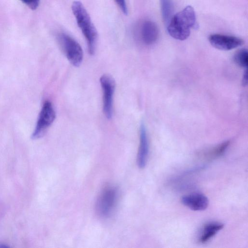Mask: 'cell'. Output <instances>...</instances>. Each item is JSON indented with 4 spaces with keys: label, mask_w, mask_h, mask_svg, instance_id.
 I'll list each match as a JSON object with an SVG mask.
<instances>
[{
    "label": "cell",
    "mask_w": 248,
    "mask_h": 248,
    "mask_svg": "<svg viewBox=\"0 0 248 248\" xmlns=\"http://www.w3.org/2000/svg\"><path fill=\"white\" fill-rule=\"evenodd\" d=\"M72 10L77 24L87 41L89 53L93 55L95 52L97 39V31L88 13L80 1H74L72 5Z\"/></svg>",
    "instance_id": "7a4b0ae2"
},
{
    "label": "cell",
    "mask_w": 248,
    "mask_h": 248,
    "mask_svg": "<svg viewBox=\"0 0 248 248\" xmlns=\"http://www.w3.org/2000/svg\"><path fill=\"white\" fill-rule=\"evenodd\" d=\"M181 201L185 206L196 211L206 209L209 204L207 197L199 193H193L184 195L181 198Z\"/></svg>",
    "instance_id": "ba28073f"
},
{
    "label": "cell",
    "mask_w": 248,
    "mask_h": 248,
    "mask_svg": "<svg viewBox=\"0 0 248 248\" xmlns=\"http://www.w3.org/2000/svg\"><path fill=\"white\" fill-rule=\"evenodd\" d=\"M208 40L213 47L221 50H232L244 44L243 40L239 37L220 34H211Z\"/></svg>",
    "instance_id": "52a82bcc"
},
{
    "label": "cell",
    "mask_w": 248,
    "mask_h": 248,
    "mask_svg": "<svg viewBox=\"0 0 248 248\" xmlns=\"http://www.w3.org/2000/svg\"><path fill=\"white\" fill-rule=\"evenodd\" d=\"M140 33L143 43L146 45H151L158 39L159 30L155 22L145 21L141 25Z\"/></svg>",
    "instance_id": "30bf717a"
},
{
    "label": "cell",
    "mask_w": 248,
    "mask_h": 248,
    "mask_svg": "<svg viewBox=\"0 0 248 248\" xmlns=\"http://www.w3.org/2000/svg\"><path fill=\"white\" fill-rule=\"evenodd\" d=\"M100 84L103 92V112L106 118L110 119L113 115V99L115 83L113 78L105 74L100 78Z\"/></svg>",
    "instance_id": "8992f818"
},
{
    "label": "cell",
    "mask_w": 248,
    "mask_h": 248,
    "mask_svg": "<svg viewBox=\"0 0 248 248\" xmlns=\"http://www.w3.org/2000/svg\"><path fill=\"white\" fill-rule=\"evenodd\" d=\"M234 62L239 66L247 68L248 63V53L247 49L238 50L233 56Z\"/></svg>",
    "instance_id": "5bb4252c"
},
{
    "label": "cell",
    "mask_w": 248,
    "mask_h": 248,
    "mask_svg": "<svg viewBox=\"0 0 248 248\" xmlns=\"http://www.w3.org/2000/svg\"><path fill=\"white\" fill-rule=\"evenodd\" d=\"M118 198V192L114 186L105 188L100 194L96 204L98 216L103 218L110 217L115 208Z\"/></svg>",
    "instance_id": "277c9868"
},
{
    "label": "cell",
    "mask_w": 248,
    "mask_h": 248,
    "mask_svg": "<svg viewBox=\"0 0 248 248\" xmlns=\"http://www.w3.org/2000/svg\"><path fill=\"white\" fill-rule=\"evenodd\" d=\"M224 227V224L218 222H210L205 224L202 228L199 242L204 244L210 240Z\"/></svg>",
    "instance_id": "8fae6325"
},
{
    "label": "cell",
    "mask_w": 248,
    "mask_h": 248,
    "mask_svg": "<svg viewBox=\"0 0 248 248\" xmlns=\"http://www.w3.org/2000/svg\"><path fill=\"white\" fill-rule=\"evenodd\" d=\"M24 4L32 10H35L39 6L40 0H20Z\"/></svg>",
    "instance_id": "9a60e30c"
},
{
    "label": "cell",
    "mask_w": 248,
    "mask_h": 248,
    "mask_svg": "<svg viewBox=\"0 0 248 248\" xmlns=\"http://www.w3.org/2000/svg\"><path fill=\"white\" fill-rule=\"evenodd\" d=\"M197 27L194 10L187 6L172 16L167 25V31L172 38L182 41L189 37L191 28Z\"/></svg>",
    "instance_id": "6da1fadb"
},
{
    "label": "cell",
    "mask_w": 248,
    "mask_h": 248,
    "mask_svg": "<svg viewBox=\"0 0 248 248\" xmlns=\"http://www.w3.org/2000/svg\"><path fill=\"white\" fill-rule=\"evenodd\" d=\"M149 147L146 130L143 123L140 129V144L137 155V163L140 168H144L147 163Z\"/></svg>",
    "instance_id": "9c48e42d"
},
{
    "label": "cell",
    "mask_w": 248,
    "mask_h": 248,
    "mask_svg": "<svg viewBox=\"0 0 248 248\" xmlns=\"http://www.w3.org/2000/svg\"><path fill=\"white\" fill-rule=\"evenodd\" d=\"M57 39L66 57L75 66H78L83 60L82 49L78 43L69 35L61 32L58 34Z\"/></svg>",
    "instance_id": "3957f363"
},
{
    "label": "cell",
    "mask_w": 248,
    "mask_h": 248,
    "mask_svg": "<svg viewBox=\"0 0 248 248\" xmlns=\"http://www.w3.org/2000/svg\"><path fill=\"white\" fill-rule=\"evenodd\" d=\"M56 116L55 111L51 102L46 101L40 112L35 128L32 134L33 139L41 137L52 124Z\"/></svg>",
    "instance_id": "5b68a950"
},
{
    "label": "cell",
    "mask_w": 248,
    "mask_h": 248,
    "mask_svg": "<svg viewBox=\"0 0 248 248\" xmlns=\"http://www.w3.org/2000/svg\"><path fill=\"white\" fill-rule=\"evenodd\" d=\"M122 11L124 14L127 15L128 14L127 7L125 0H115Z\"/></svg>",
    "instance_id": "2e32d148"
},
{
    "label": "cell",
    "mask_w": 248,
    "mask_h": 248,
    "mask_svg": "<svg viewBox=\"0 0 248 248\" xmlns=\"http://www.w3.org/2000/svg\"><path fill=\"white\" fill-rule=\"evenodd\" d=\"M230 143V141L227 140L220 143L204 153V155L208 159L217 158L224 153L229 146Z\"/></svg>",
    "instance_id": "4fadbf2b"
},
{
    "label": "cell",
    "mask_w": 248,
    "mask_h": 248,
    "mask_svg": "<svg viewBox=\"0 0 248 248\" xmlns=\"http://www.w3.org/2000/svg\"><path fill=\"white\" fill-rule=\"evenodd\" d=\"M160 2L162 19L167 25L174 15L173 2L172 0H160Z\"/></svg>",
    "instance_id": "7c38bea8"
},
{
    "label": "cell",
    "mask_w": 248,
    "mask_h": 248,
    "mask_svg": "<svg viewBox=\"0 0 248 248\" xmlns=\"http://www.w3.org/2000/svg\"><path fill=\"white\" fill-rule=\"evenodd\" d=\"M247 70H246L244 73L243 78H242V84L244 86H246L247 85L248 79H247Z\"/></svg>",
    "instance_id": "e0dca14e"
}]
</instances>
